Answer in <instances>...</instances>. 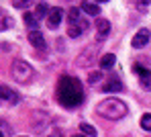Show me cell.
Wrapping results in <instances>:
<instances>
[{"label": "cell", "mask_w": 151, "mask_h": 137, "mask_svg": "<svg viewBox=\"0 0 151 137\" xmlns=\"http://www.w3.org/2000/svg\"><path fill=\"white\" fill-rule=\"evenodd\" d=\"M57 100L65 109H76L84 102V90L78 78L74 76H61L57 80Z\"/></svg>", "instance_id": "1"}, {"label": "cell", "mask_w": 151, "mask_h": 137, "mask_svg": "<svg viewBox=\"0 0 151 137\" xmlns=\"http://www.w3.org/2000/svg\"><path fill=\"white\" fill-rule=\"evenodd\" d=\"M96 112L104 117V119H110V121H119V119H123L129 109H127V105L123 100H119V98H106V100H102L98 102V107H96Z\"/></svg>", "instance_id": "2"}, {"label": "cell", "mask_w": 151, "mask_h": 137, "mask_svg": "<svg viewBox=\"0 0 151 137\" xmlns=\"http://www.w3.org/2000/svg\"><path fill=\"white\" fill-rule=\"evenodd\" d=\"M33 74L35 72H33L29 61H25V59H14L12 61V76H14L17 82H29L33 78Z\"/></svg>", "instance_id": "3"}, {"label": "cell", "mask_w": 151, "mask_h": 137, "mask_svg": "<svg viewBox=\"0 0 151 137\" xmlns=\"http://www.w3.org/2000/svg\"><path fill=\"white\" fill-rule=\"evenodd\" d=\"M149 39H151L149 31H147V29H141V31H137L135 37L131 39V45H133L135 49H141V47H145V45L149 43Z\"/></svg>", "instance_id": "4"}, {"label": "cell", "mask_w": 151, "mask_h": 137, "mask_svg": "<svg viewBox=\"0 0 151 137\" xmlns=\"http://www.w3.org/2000/svg\"><path fill=\"white\" fill-rule=\"evenodd\" d=\"M133 72L139 76V80H141V86L145 88V90H151V72L147 68H143V66H133Z\"/></svg>", "instance_id": "5"}, {"label": "cell", "mask_w": 151, "mask_h": 137, "mask_svg": "<svg viewBox=\"0 0 151 137\" xmlns=\"http://www.w3.org/2000/svg\"><path fill=\"white\" fill-rule=\"evenodd\" d=\"M108 33H110V23L106 19H98L96 21V39L98 41H104L108 37Z\"/></svg>", "instance_id": "6"}, {"label": "cell", "mask_w": 151, "mask_h": 137, "mask_svg": "<svg viewBox=\"0 0 151 137\" xmlns=\"http://www.w3.org/2000/svg\"><path fill=\"white\" fill-rule=\"evenodd\" d=\"M61 19H63V10H61V8H53V10H49L47 27H49V29H57V27H59V23H61Z\"/></svg>", "instance_id": "7"}, {"label": "cell", "mask_w": 151, "mask_h": 137, "mask_svg": "<svg viewBox=\"0 0 151 137\" xmlns=\"http://www.w3.org/2000/svg\"><path fill=\"white\" fill-rule=\"evenodd\" d=\"M0 100H6V102H19V94L12 90V88H8V86H4V84H0Z\"/></svg>", "instance_id": "8"}, {"label": "cell", "mask_w": 151, "mask_h": 137, "mask_svg": "<svg viewBox=\"0 0 151 137\" xmlns=\"http://www.w3.org/2000/svg\"><path fill=\"white\" fill-rule=\"evenodd\" d=\"M29 41H31L33 47H37V49H45V39H43L41 31H31V33H29Z\"/></svg>", "instance_id": "9"}, {"label": "cell", "mask_w": 151, "mask_h": 137, "mask_svg": "<svg viewBox=\"0 0 151 137\" xmlns=\"http://www.w3.org/2000/svg\"><path fill=\"white\" fill-rule=\"evenodd\" d=\"M102 90H104V92H121V90H123V82H121L119 78H110L108 82H104Z\"/></svg>", "instance_id": "10"}, {"label": "cell", "mask_w": 151, "mask_h": 137, "mask_svg": "<svg viewBox=\"0 0 151 137\" xmlns=\"http://www.w3.org/2000/svg\"><path fill=\"white\" fill-rule=\"evenodd\" d=\"M80 8H82L86 14H90V17H98V14H100V6H98L96 2H82Z\"/></svg>", "instance_id": "11"}, {"label": "cell", "mask_w": 151, "mask_h": 137, "mask_svg": "<svg viewBox=\"0 0 151 137\" xmlns=\"http://www.w3.org/2000/svg\"><path fill=\"white\" fill-rule=\"evenodd\" d=\"M86 29H88V23H86V21H82V23H78V25H70V29H68V35L76 39V37H80V35H82Z\"/></svg>", "instance_id": "12"}, {"label": "cell", "mask_w": 151, "mask_h": 137, "mask_svg": "<svg viewBox=\"0 0 151 137\" xmlns=\"http://www.w3.org/2000/svg\"><path fill=\"white\" fill-rule=\"evenodd\" d=\"M114 63H116L114 53H106V55H102V57H100V68H102V70H110Z\"/></svg>", "instance_id": "13"}, {"label": "cell", "mask_w": 151, "mask_h": 137, "mask_svg": "<svg viewBox=\"0 0 151 137\" xmlns=\"http://www.w3.org/2000/svg\"><path fill=\"white\" fill-rule=\"evenodd\" d=\"M23 19H25V25L31 29V31H37V21H39V19L35 17V12H25Z\"/></svg>", "instance_id": "14"}, {"label": "cell", "mask_w": 151, "mask_h": 137, "mask_svg": "<svg viewBox=\"0 0 151 137\" xmlns=\"http://www.w3.org/2000/svg\"><path fill=\"white\" fill-rule=\"evenodd\" d=\"M68 21H70V25H78V23H82V17H80V8H70V12H68Z\"/></svg>", "instance_id": "15"}, {"label": "cell", "mask_w": 151, "mask_h": 137, "mask_svg": "<svg viewBox=\"0 0 151 137\" xmlns=\"http://www.w3.org/2000/svg\"><path fill=\"white\" fill-rule=\"evenodd\" d=\"M35 17L37 19H41V17H49V4L47 2H41V4H37V10H35Z\"/></svg>", "instance_id": "16"}, {"label": "cell", "mask_w": 151, "mask_h": 137, "mask_svg": "<svg viewBox=\"0 0 151 137\" xmlns=\"http://www.w3.org/2000/svg\"><path fill=\"white\" fill-rule=\"evenodd\" d=\"M80 131H82V135H86V137H96V129L90 123H80Z\"/></svg>", "instance_id": "17"}, {"label": "cell", "mask_w": 151, "mask_h": 137, "mask_svg": "<svg viewBox=\"0 0 151 137\" xmlns=\"http://www.w3.org/2000/svg\"><path fill=\"white\" fill-rule=\"evenodd\" d=\"M141 129L151 131V112H147V115H143V117H141Z\"/></svg>", "instance_id": "18"}, {"label": "cell", "mask_w": 151, "mask_h": 137, "mask_svg": "<svg viewBox=\"0 0 151 137\" xmlns=\"http://www.w3.org/2000/svg\"><path fill=\"white\" fill-rule=\"evenodd\" d=\"M10 25H12V21H10V19H8L4 12H0V31H4V29L10 27Z\"/></svg>", "instance_id": "19"}, {"label": "cell", "mask_w": 151, "mask_h": 137, "mask_svg": "<svg viewBox=\"0 0 151 137\" xmlns=\"http://www.w3.org/2000/svg\"><path fill=\"white\" fill-rule=\"evenodd\" d=\"M100 80H102V74H100V72H92V74L88 76V82H90V84H98Z\"/></svg>", "instance_id": "20"}, {"label": "cell", "mask_w": 151, "mask_h": 137, "mask_svg": "<svg viewBox=\"0 0 151 137\" xmlns=\"http://www.w3.org/2000/svg\"><path fill=\"white\" fill-rule=\"evenodd\" d=\"M137 8L145 10V8H149V2H137Z\"/></svg>", "instance_id": "21"}, {"label": "cell", "mask_w": 151, "mask_h": 137, "mask_svg": "<svg viewBox=\"0 0 151 137\" xmlns=\"http://www.w3.org/2000/svg\"><path fill=\"white\" fill-rule=\"evenodd\" d=\"M12 6H14V8H25V6H27V2H14Z\"/></svg>", "instance_id": "22"}, {"label": "cell", "mask_w": 151, "mask_h": 137, "mask_svg": "<svg viewBox=\"0 0 151 137\" xmlns=\"http://www.w3.org/2000/svg\"><path fill=\"white\" fill-rule=\"evenodd\" d=\"M49 137H63V133H61V131H59V129H57V131H53V133H51Z\"/></svg>", "instance_id": "23"}, {"label": "cell", "mask_w": 151, "mask_h": 137, "mask_svg": "<svg viewBox=\"0 0 151 137\" xmlns=\"http://www.w3.org/2000/svg\"><path fill=\"white\" fill-rule=\"evenodd\" d=\"M72 137H86V135H72Z\"/></svg>", "instance_id": "24"}, {"label": "cell", "mask_w": 151, "mask_h": 137, "mask_svg": "<svg viewBox=\"0 0 151 137\" xmlns=\"http://www.w3.org/2000/svg\"><path fill=\"white\" fill-rule=\"evenodd\" d=\"M0 137H4V135H2V133H0Z\"/></svg>", "instance_id": "25"}, {"label": "cell", "mask_w": 151, "mask_h": 137, "mask_svg": "<svg viewBox=\"0 0 151 137\" xmlns=\"http://www.w3.org/2000/svg\"><path fill=\"white\" fill-rule=\"evenodd\" d=\"M21 137H27V135H21Z\"/></svg>", "instance_id": "26"}]
</instances>
